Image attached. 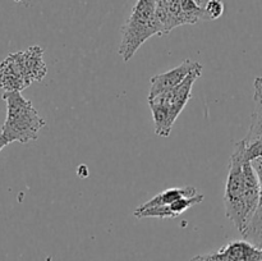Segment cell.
Returning a JSON list of instances; mask_svg holds the SVG:
<instances>
[{"instance_id":"cell-9","label":"cell","mask_w":262,"mask_h":261,"mask_svg":"<svg viewBox=\"0 0 262 261\" xmlns=\"http://www.w3.org/2000/svg\"><path fill=\"white\" fill-rule=\"evenodd\" d=\"M197 193H199L197 189L192 186L178 187V188H169L166 189V191L160 192L159 194H156L155 197H152L151 200L146 201L145 204L140 205L137 209H150V207L168 206V205L173 204V202L177 201V200L183 199V197L196 196Z\"/></svg>"},{"instance_id":"cell-7","label":"cell","mask_w":262,"mask_h":261,"mask_svg":"<svg viewBox=\"0 0 262 261\" xmlns=\"http://www.w3.org/2000/svg\"><path fill=\"white\" fill-rule=\"evenodd\" d=\"M204 194L197 193L196 196L192 197H183L168 206H159V207H150V209H136L133 215L138 219L142 217H177L188 209L193 207L194 205H199L204 201Z\"/></svg>"},{"instance_id":"cell-5","label":"cell","mask_w":262,"mask_h":261,"mask_svg":"<svg viewBox=\"0 0 262 261\" xmlns=\"http://www.w3.org/2000/svg\"><path fill=\"white\" fill-rule=\"evenodd\" d=\"M255 112L252 114L248 136L243 141L245 150L250 160L252 161L256 171L258 174L261 184V200L258 209L251 222L250 227L246 230L243 237L256 245L262 246V81L261 77L255 81Z\"/></svg>"},{"instance_id":"cell-8","label":"cell","mask_w":262,"mask_h":261,"mask_svg":"<svg viewBox=\"0 0 262 261\" xmlns=\"http://www.w3.org/2000/svg\"><path fill=\"white\" fill-rule=\"evenodd\" d=\"M216 255L227 261H262V246L248 240L232 241L216 251Z\"/></svg>"},{"instance_id":"cell-3","label":"cell","mask_w":262,"mask_h":261,"mask_svg":"<svg viewBox=\"0 0 262 261\" xmlns=\"http://www.w3.org/2000/svg\"><path fill=\"white\" fill-rule=\"evenodd\" d=\"M3 100L7 104V118L2 127V135L9 143H27L37 140L38 132L45 127V120L32 102L23 97L19 91L4 92Z\"/></svg>"},{"instance_id":"cell-4","label":"cell","mask_w":262,"mask_h":261,"mask_svg":"<svg viewBox=\"0 0 262 261\" xmlns=\"http://www.w3.org/2000/svg\"><path fill=\"white\" fill-rule=\"evenodd\" d=\"M156 10L158 0H137L122 27L119 55L124 61H129L148 38L164 35Z\"/></svg>"},{"instance_id":"cell-1","label":"cell","mask_w":262,"mask_h":261,"mask_svg":"<svg viewBox=\"0 0 262 261\" xmlns=\"http://www.w3.org/2000/svg\"><path fill=\"white\" fill-rule=\"evenodd\" d=\"M261 200V184L252 161L247 156L243 141L235 145L229 160L225 182L224 205L228 219L245 234L258 209Z\"/></svg>"},{"instance_id":"cell-12","label":"cell","mask_w":262,"mask_h":261,"mask_svg":"<svg viewBox=\"0 0 262 261\" xmlns=\"http://www.w3.org/2000/svg\"><path fill=\"white\" fill-rule=\"evenodd\" d=\"M189 261H227V260L220 258L219 256L216 255V252H211V253H205V255L193 256Z\"/></svg>"},{"instance_id":"cell-2","label":"cell","mask_w":262,"mask_h":261,"mask_svg":"<svg viewBox=\"0 0 262 261\" xmlns=\"http://www.w3.org/2000/svg\"><path fill=\"white\" fill-rule=\"evenodd\" d=\"M48 73L43 49L38 45L27 50L12 53L0 63V89L7 91H23L35 82H41Z\"/></svg>"},{"instance_id":"cell-14","label":"cell","mask_w":262,"mask_h":261,"mask_svg":"<svg viewBox=\"0 0 262 261\" xmlns=\"http://www.w3.org/2000/svg\"><path fill=\"white\" fill-rule=\"evenodd\" d=\"M14 2H17V3H22V2H27V0H14Z\"/></svg>"},{"instance_id":"cell-15","label":"cell","mask_w":262,"mask_h":261,"mask_svg":"<svg viewBox=\"0 0 262 261\" xmlns=\"http://www.w3.org/2000/svg\"><path fill=\"white\" fill-rule=\"evenodd\" d=\"M261 81H262V77H261Z\"/></svg>"},{"instance_id":"cell-10","label":"cell","mask_w":262,"mask_h":261,"mask_svg":"<svg viewBox=\"0 0 262 261\" xmlns=\"http://www.w3.org/2000/svg\"><path fill=\"white\" fill-rule=\"evenodd\" d=\"M181 14L183 25H196L202 20V10L196 0H181Z\"/></svg>"},{"instance_id":"cell-11","label":"cell","mask_w":262,"mask_h":261,"mask_svg":"<svg viewBox=\"0 0 262 261\" xmlns=\"http://www.w3.org/2000/svg\"><path fill=\"white\" fill-rule=\"evenodd\" d=\"M202 10V20H215L224 14L223 0H196Z\"/></svg>"},{"instance_id":"cell-6","label":"cell","mask_w":262,"mask_h":261,"mask_svg":"<svg viewBox=\"0 0 262 261\" xmlns=\"http://www.w3.org/2000/svg\"><path fill=\"white\" fill-rule=\"evenodd\" d=\"M197 64H199V61L187 59V60H184L183 63L179 64L176 68L170 69V71L165 72V73L154 76L150 79L151 86L150 92H148V99H152V97L159 96V95L165 94V92L171 91L177 86H179L187 78V76L196 68Z\"/></svg>"},{"instance_id":"cell-13","label":"cell","mask_w":262,"mask_h":261,"mask_svg":"<svg viewBox=\"0 0 262 261\" xmlns=\"http://www.w3.org/2000/svg\"><path fill=\"white\" fill-rule=\"evenodd\" d=\"M8 145H9V141H8L7 138H5L4 136H3L2 133H0V153H2L3 148H4L5 146H8Z\"/></svg>"}]
</instances>
